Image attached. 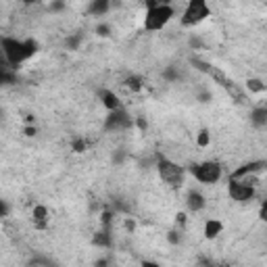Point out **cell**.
Returning a JSON list of instances; mask_svg holds the SVG:
<instances>
[{
  "mask_svg": "<svg viewBox=\"0 0 267 267\" xmlns=\"http://www.w3.org/2000/svg\"><path fill=\"white\" fill-rule=\"evenodd\" d=\"M190 173L196 182L200 184H215L221 180V165L217 161H203V163H194L190 165Z\"/></svg>",
  "mask_w": 267,
  "mask_h": 267,
  "instance_id": "277c9868",
  "label": "cell"
},
{
  "mask_svg": "<svg viewBox=\"0 0 267 267\" xmlns=\"http://www.w3.org/2000/svg\"><path fill=\"white\" fill-rule=\"evenodd\" d=\"M169 242H173V244L180 242V236H177V232H171V234H169Z\"/></svg>",
  "mask_w": 267,
  "mask_h": 267,
  "instance_id": "603a6c76",
  "label": "cell"
},
{
  "mask_svg": "<svg viewBox=\"0 0 267 267\" xmlns=\"http://www.w3.org/2000/svg\"><path fill=\"white\" fill-rule=\"evenodd\" d=\"M186 205H188V209L190 211H203L205 209V205H207V198H205V194L200 192V190H190L188 192V196H186Z\"/></svg>",
  "mask_w": 267,
  "mask_h": 267,
  "instance_id": "9c48e42d",
  "label": "cell"
},
{
  "mask_svg": "<svg viewBox=\"0 0 267 267\" xmlns=\"http://www.w3.org/2000/svg\"><path fill=\"white\" fill-rule=\"evenodd\" d=\"M142 267H161V265H159L157 261H148V259H146V261H142Z\"/></svg>",
  "mask_w": 267,
  "mask_h": 267,
  "instance_id": "7402d4cb",
  "label": "cell"
},
{
  "mask_svg": "<svg viewBox=\"0 0 267 267\" xmlns=\"http://www.w3.org/2000/svg\"><path fill=\"white\" fill-rule=\"evenodd\" d=\"M131 125H134V119L129 117V113L125 109H119V111L109 113L106 121H104V129L106 131H121V129H127Z\"/></svg>",
  "mask_w": 267,
  "mask_h": 267,
  "instance_id": "52a82bcc",
  "label": "cell"
},
{
  "mask_svg": "<svg viewBox=\"0 0 267 267\" xmlns=\"http://www.w3.org/2000/svg\"><path fill=\"white\" fill-rule=\"evenodd\" d=\"M157 171H159L161 180L165 184H169V186H182L184 184V175H186L184 169L177 165L175 161L163 157V154H159V157H157Z\"/></svg>",
  "mask_w": 267,
  "mask_h": 267,
  "instance_id": "3957f363",
  "label": "cell"
},
{
  "mask_svg": "<svg viewBox=\"0 0 267 267\" xmlns=\"http://www.w3.org/2000/svg\"><path fill=\"white\" fill-rule=\"evenodd\" d=\"M263 109H265V111H267V104H263Z\"/></svg>",
  "mask_w": 267,
  "mask_h": 267,
  "instance_id": "83f0119b",
  "label": "cell"
},
{
  "mask_svg": "<svg viewBox=\"0 0 267 267\" xmlns=\"http://www.w3.org/2000/svg\"><path fill=\"white\" fill-rule=\"evenodd\" d=\"M100 36H109V28L106 25H98V30H96Z\"/></svg>",
  "mask_w": 267,
  "mask_h": 267,
  "instance_id": "cb8c5ba5",
  "label": "cell"
},
{
  "mask_svg": "<svg viewBox=\"0 0 267 267\" xmlns=\"http://www.w3.org/2000/svg\"><path fill=\"white\" fill-rule=\"evenodd\" d=\"M177 224H186V215L184 213H177Z\"/></svg>",
  "mask_w": 267,
  "mask_h": 267,
  "instance_id": "484cf974",
  "label": "cell"
},
{
  "mask_svg": "<svg viewBox=\"0 0 267 267\" xmlns=\"http://www.w3.org/2000/svg\"><path fill=\"white\" fill-rule=\"evenodd\" d=\"M46 219H48V209L44 205H36L34 207V221L38 226H44L46 224Z\"/></svg>",
  "mask_w": 267,
  "mask_h": 267,
  "instance_id": "5bb4252c",
  "label": "cell"
},
{
  "mask_svg": "<svg viewBox=\"0 0 267 267\" xmlns=\"http://www.w3.org/2000/svg\"><path fill=\"white\" fill-rule=\"evenodd\" d=\"M267 169V161H251V163H244L242 167H238L232 173V180H247V177H255L257 173Z\"/></svg>",
  "mask_w": 267,
  "mask_h": 267,
  "instance_id": "ba28073f",
  "label": "cell"
},
{
  "mask_svg": "<svg viewBox=\"0 0 267 267\" xmlns=\"http://www.w3.org/2000/svg\"><path fill=\"white\" fill-rule=\"evenodd\" d=\"M94 244L96 247H111V234L106 232V230H102V232H98L96 236H94Z\"/></svg>",
  "mask_w": 267,
  "mask_h": 267,
  "instance_id": "9a60e30c",
  "label": "cell"
},
{
  "mask_svg": "<svg viewBox=\"0 0 267 267\" xmlns=\"http://www.w3.org/2000/svg\"><path fill=\"white\" fill-rule=\"evenodd\" d=\"M25 136H36V127H25Z\"/></svg>",
  "mask_w": 267,
  "mask_h": 267,
  "instance_id": "d4e9b609",
  "label": "cell"
},
{
  "mask_svg": "<svg viewBox=\"0 0 267 267\" xmlns=\"http://www.w3.org/2000/svg\"><path fill=\"white\" fill-rule=\"evenodd\" d=\"M38 50L36 40H17V38H3V55L9 65L17 67L30 61Z\"/></svg>",
  "mask_w": 267,
  "mask_h": 267,
  "instance_id": "6da1fadb",
  "label": "cell"
},
{
  "mask_svg": "<svg viewBox=\"0 0 267 267\" xmlns=\"http://www.w3.org/2000/svg\"><path fill=\"white\" fill-rule=\"evenodd\" d=\"M211 15V9L205 0H190L184 9V15H182V25L186 28H192V25H198Z\"/></svg>",
  "mask_w": 267,
  "mask_h": 267,
  "instance_id": "5b68a950",
  "label": "cell"
},
{
  "mask_svg": "<svg viewBox=\"0 0 267 267\" xmlns=\"http://www.w3.org/2000/svg\"><path fill=\"white\" fill-rule=\"evenodd\" d=\"M79 42H82V36H73V38H67V46H69L71 50H75L77 46H79Z\"/></svg>",
  "mask_w": 267,
  "mask_h": 267,
  "instance_id": "ac0fdd59",
  "label": "cell"
},
{
  "mask_svg": "<svg viewBox=\"0 0 267 267\" xmlns=\"http://www.w3.org/2000/svg\"><path fill=\"white\" fill-rule=\"evenodd\" d=\"M247 88H249L251 92L259 94V92H263V90H265V84H263L261 79H257V77H251V79L247 82Z\"/></svg>",
  "mask_w": 267,
  "mask_h": 267,
  "instance_id": "2e32d148",
  "label": "cell"
},
{
  "mask_svg": "<svg viewBox=\"0 0 267 267\" xmlns=\"http://www.w3.org/2000/svg\"><path fill=\"white\" fill-rule=\"evenodd\" d=\"M221 230H224V224H221L219 219H207V221H205V236H207L209 240L217 238V236L221 234Z\"/></svg>",
  "mask_w": 267,
  "mask_h": 267,
  "instance_id": "8fae6325",
  "label": "cell"
},
{
  "mask_svg": "<svg viewBox=\"0 0 267 267\" xmlns=\"http://www.w3.org/2000/svg\"><path fill=\"white\" fill-rule=\"evenodd\" d=\"M251 121H253V125H257V127H267V111H265L263 106L253 109Z\"/></svg>",
  "mask_w": 267,
  "mask_h": 267,
  "instance_id": "7c38bea8",
  "label": "cell"
},
{
  "mask_svg": "<svg viewBox=\"0 0 267 267\" xmlns=\"http://www.w3.org/2000/svg\"><path fill=\"white\" fill-rule=\"evenodd\" d=\"M109 9H111V5L106 3V0H94V3H90V5H88V13H90V15H94V17H100V15H104Z\"/></svg>",
  "mask_w": 267,
  "mask_h": 267,
  "instance_id": "4fadbf2b",
  "label": "cell"
},
{
  "mask_svg": "<svg viewBox=\"0 0 267 267\" xmlns=\"http://www.w3.org/2000/svg\"><path fill=\"white\" fill-rule=\"evenodd\" d=\"M228 194H230L232 200H236V203H247V200L255 198V186L249 184L247 180H232L230 177Z\"/></svg>",
  "mask_w": 267,
  "mask_h": 267,
  "instance_id": "8992f818",
  "label": "cell"
},
{
  "mask_svg": "<svg viewBox=\"0 0 267 267\" xmlns=\"http://www.w3.org/2000/svg\"><path fill=\"white\" fill-rule=\"evenodd\" d=\"M259 217L265 221V224H267V200H263V203H261V209H259Z\"/></svg>",
  "mask_w": 267,
  "mask_h": 267,
  "instance_id": "44dd1931",
  "label": "cell"
},
{
  "mask_svg": "<svg viewBox=\"0 0 267 267\" xmlns=\"http://www.w3.org/2000/svg\"><path fill=\"white\" fill-rule=\"evenodd\" d=\"M196 142H198V146H209V142H211L209 131H207V129H200L198 136H196Z\"/></svg>",
  "mask_w": 267,
  "mask_h": 267,
  "instance_id": "e0dca14e",
  "label": "cell"
},
{
  "mask_svg": "<svg viewBox=\"0 0 267 267\" xmlns=\"http://www.w3.org/2000/svg\"><path fill=\"white\" fill-rule=\"evenodd\" d=\"M127 86H129V88H134V90H140L142 79H140L138 75H134V77H129V79H127Z\"/></svg>",
  "mask_w": 267,
  "mask_h": 267,
  "instance_id": "d6986e66",
  "label": "cell"
},
{
  "mask_svg": "<svg viewBox=\"0 0 267 267\" xmlns=\"http://www.w3.org/2000/svg\"><path fill=\"white\" fill-rule=\"evenodd\" d=\"M73 150H75V152H84V150H86V140H82V138L73 140Z\"/></svg>",
  "mask_w": 267,
  "mask_h": 267,
  "instance_id": "ffe728a7",
  "label": "cell"
},
{
  "mask_svg": "<svg viewBox=\"0 0 267 267\" xmlns=\"http://www.w3.org/2000/svg\"><path fill=\"white\" fill-rule=\"evenodd\" d=\"M175 11L167 3H148L144 15V30L146 32H159L173 19Z\"/></svg>",
  "mask_w": 267,
  "mask_h": 267,
  "instance_id": "7a4b0ae2",
  "label": "cell"
},
{
  "mask_svg": "<svg viewBox=\"0 0 267 267\" xmlns=\"http://www.w3.org/2000/svg\"><path fill=\"white\" fill-rule=\"evenodd\" d=\"M65 5H61V3H55V5H50V11H61Z\"/></svg>",
  "mask_w": 267,
  "mask_h": 267,
  "instance_id": "4316f807",
  "label": "cell"
},
{
  "mask_svg": "<svg viewBox=\"0 0 267 267\" xmlns=\"http://www.w3.org/2000/svg\"><path fill=\"white\" fill-rule=\"evenodd\" d=\"M100 100H102V106L109 111V113H113V111L121 109V102H119L117 94L111 92V90H100Z\"/></svg>",
  "mask_w": 267,
  "mask_h": 267,
  "instance_id": "30bf717a",
  "label": "cell"
}]
</instances>
